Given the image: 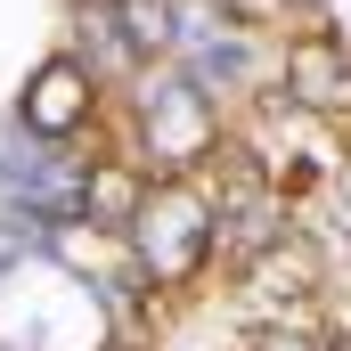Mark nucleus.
I'll use <instances>...</instances> for the list:
<instances>
[{
	"instance_id": "obj_1",
	"label": "nucleus",
	"mask_w": 351,
	"mask_h": 351,
	"mask_svg": "<svg viewBox=\"0 0 351 351\" xmlns=\"http://www.w3.org/2000/svg\"><path fill=\"white\" fill-rule=\"evenodd\" d=\"M131 254H139V278L164 294V286H188L204 254H213V204L196 180H156L139 221H131Z\"/></svg>"
},
{
	"instance_id": "obj_2",
	"label": "nucleus",
	"mask_w": 351,
	"mask_h": 351,
	"mask_svg": "<svg viewBox=\"0 0 351 351\" xmlns=\"http://www.w3.org/2000/svg\"><path fill=\"white\" fill-rule=\"evenodd\" d=\"M139 139L164 164V180H188V164H204L221 147V106L213 90H196L188 74H156L139 90Z\"/></svg>"
},
{
	"instance_id": "obj_3",
	"label": "nucleus",
	"mask_w": 351,
	"mask_h": 351,
	"mask_svg": "<svg viewBox=\"0 0 351 351\" xmlns=\"http://www.w3.org/2000/svg\"><path fill=\"white\" fill-rule=\"evenodd\" d=\"M221 221H229V245L245 262L286 237V196L269 188V172L254 164V147H221Z\"/></svg>"
},
{
	"instance_id": "obj_4",
	"label": "nucleus",
	"mask_w": 351,
	"mask_h": 351,
	"mask_svg": "<svg viewBox=\"0 0 351 351\" xmlns=\"http://www.w3.org/2000/svg\"><path fill=\"white\" fill-rule=\"evenodd\" d=\"M90 106H98L90 58H41L33 82H25V98H16V123H25L33 139H74L90 123Z\"/></svg>"
},
{
	"instance_id": "obj_5",
	"label": "nucleus",
	"mask_w": 351,
	"mask_h": 351,
	"mask_svg": "<svg viewBox=\"0 0 351 351\" xmlns=\"http://www.w3.org/2000/svg\"><path fill=\"white\" fill-rule=\"evenodd\" d=\"M286 106L351 114V41L343 33H294L286 41Z\"/></svg>"
},
{
	"instance_id": "obj_6",
	"label": "nucleus",
	"mask_w": 351,
	"mask_h": 351,
	"mask_svg": "<svg viewBox=\"0 0 351 351\" xmlns=\"http://www.w3.org/2000/svg\"><path fill=\"white\" fill-rule=\"evenodd\" d=\"M319 278H327V262H319L311 237H278L269 254H254V278H245V286H254L262 311H286V302H311Z\"/></svg>"
},
{
	"instance_id": "obj_7",
	"label": "nucleus",
	"mask_w": 351,
	"mask_h": 351,
	"mask_svg": "<svg viewBox=\"0 0 351 351\" xmlns=\"http://www.w3.org/2000/svg\"><path fill=\"white\" fill-rule=\"evenodd\" d=\"M139 204H147V180H139V172H123V164H90L82 213L98 221V229H131V221H139Z\"/></svg>"
},
{
	"instance_id": "obj_8",
	"label": "nucleus",
	"mask_w": 351,
	"mask_h": 351,
	"mask_svg": "<svg viewBox=\"0 0 351 351\" xmlns=\"http://www.w3.org/2000/svg\"><path fill=\"white\" fill-rule=\"evenodd\" d=\"M74 16H82V49H90V74H123V66H139V49H131V33H123L114 0H82Z\"/></svg>"
},
{
	"instance_id": "obj_9",
	"label": "nucleus",
	"mask_w": 351,
	"mask_h": 351,
	"mask_svg": "<svg viewBox=\"0 0 351 351\" xmlns=\"http://www.w3.org/2000/svg\"><path fill=\"white\" fill-rule=\"evenodd\" d=\"M114 16H123V33H131L139 58L180 49V0H114Z\"/></svg>"
},
{
	"instance_id": "obj_10",
	"label": "nucleus",
	"mask_w": 351,
	"mask_h": 351,
	"mask_svg": "<svg viewBox=\"0 0 351 351\" xmlns=\"http://www.w3.org/2000/svg\"><path fill=\"white\" fill-rule=\"evenodd\" d=\"M254 351H327V343H311L302 327H262V335H254Z\"/></svg>"
},
{
	"instance_id": "obj_11",
	"label": "nucleus",
	"mask_w": 351,
	"mask_h": 351,
	"mask_svg": "<svg viewBox=\"0 0 351 351\" xmlns=\"http://www.w3.org/2000/svg\"><path fill=\"white\" fill-rule=\"evenodd\" d=\"M286 8H327V0H286Z\"/></svg>"
},
{
	"instance_id": "obj_12",
	"label": "nucleus",
	"mask_w": 351,
	"mask_h": 351,
	"mask_svg": "<svg viewBox=\"0 0 351 351\" xmlns=\"http://www.w3.org/2000/svg\"><path fill=\"white\" fill-rule=\"evenodd\" d=\"M327 351H351V335H335V343H327Z\"/></svg>"
}]
</instances>
